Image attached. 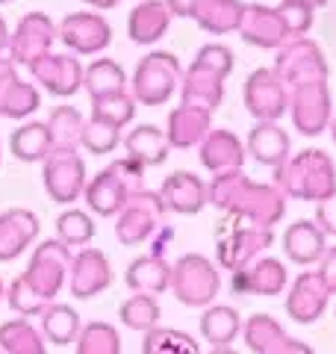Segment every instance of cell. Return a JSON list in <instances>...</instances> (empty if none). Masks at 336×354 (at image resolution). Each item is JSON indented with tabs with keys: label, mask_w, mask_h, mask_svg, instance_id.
<instances>
[{
	"label": "cell",
	"mask_w": 336,
	"mask_h": 354,
	"mask_svg": "<svg viewBox=\"0 0 336 354\" xmlns=\"http://www.w3.org/2000/svg\"><path fill=\"white\" fill-rule=\"evenodd\" d=\"M142 183V165L136 160H118L112 162L109 169H104L100 174H95L92 180L86 183V204L92 207V213L97 216H115L124 209V204L130 201V195L139 192Z\"/></svg>",
	"instance_id": "1"
},
{
	"label": "cell",
	"mask_w": 336,
	"mask_h": 354,
	"mask_svg": "<svg viewBox=\"0 0 336 354\" xmlns=\"http://www.w3.org/2000/svg\"><path fill=\"white\" fill-rule=\"evenodd\" d=\"M74 254L68 245H62L59 239H44L39 242L30 254V263L24 269V278L32 283L44 301L53 304V298L62 292V286L68 283V269H71Z\"/></svg>",
	"instance_id": "2"
},
{
	"label": "cell",
	"mask_w": 336,
	"mask_h": 354,
	"mask_svg": "<svg viewBox=\"0 0 336 354\" xmlns=\"http://www.w3.org/2000/svg\"><path fill=\"white\" fill-rule=\"evenodd\" d=\"M41 183L44 192L56 204H74L86 192V162L77 151H50L41 162Z\"/></svg>",
	"instance_id": "3"
},
{
	"label": "cell",
	"mask_w": 336,
	"mask_h": 354,
	"mask_svg": "<svg viewBox=\"0 0 336 354\" xmlns=\"http://www.w3.org/2000/svg\"><path fill=\"white\" fill-rule=\"evenodd\" d=\"M171 290L186 307H207L218 295V272L198 254H186L171 269Z\"/></svg>",
	"instance_id": "4"
},
{
	"label": "cell",
	"mask_w": 336,
	"mask_h": 354,
	"mask_svg": "<svg viewBox=\"0 0 336 354\" xmlns=\"http://www.w3.org/2000/svg\"><path fill=\"white\" fill-rule=\"evenodd\" d=\"M56 41V24L48 12L21 15L15 30L9 32V59L15 65H30L44 53H50Z\"/></svg>",
	"instance_id": "5"
},
{
	"label": "cell",
	"mask_w": 336,
	"mask_h": 354,
	"mask_svg": "<svg viewBox=\"0 0 336 354\" xmlns=\"http://www.w3.org/2000/svg\"><path fill=\"white\" fill-rule=\"evenodd\" d=\"M56 39H59L71 53L92 57L100 53L112 39V30L104 15L97 12H71L56 24Z\"/></svg>",
	"instance_id": "6"
},
{
	"label": "cell",
	"mask_w": 336,
	"mask_h": 354,
	"mask_svg": "<svg viewBox=\"0 0 336 354\" xmlns=\"http://www.w3.org/2000/svg\"><path fill=\"white\" fill-rule=\"evenodd\" d=\"M27 71L53 97H71L83 86V65L71 53H44L27 65Z\"/></svg>",
	"instance_id": "7"
},
{
	"label": "cell",
	"mask_w": 336,
	"mask_h": 354,
	"mask_svg": "<svg viewBox=\"0 0 336 354\" xmlns=\"http://www.w3.org/2000/svg\"><path fill=\"white\" fill-rule=\"evenodd\" d=\"M162 216V198L151 195V192H136L130 195V201L124 209L118 213V225H115V236L121 245H139L148 239Z\"/></svg>",
	"instance_id": "8"
},
{
	"label": "cell",
	"mask_w": 336,
	"mask_h": 354,
	"mask_svg": "<svg viewBox=\"0 0 336 354\" xmlns=\"http://www.w3.org/2000/svg\"><path fill=\"white\" fill-rule=\"evenodd\" d=\"M41 106V92L36 83L21 80L18 65L0 57V118L24 121Z\"/></svg>",
	"instance_id": "9"
},
{
	"label": "cell",
	"mask_w": 336,
	"mask_h": 354,
	"mask_svg": "<svg viewBox=\"0 0 336 354\" xmlns=\"http://www.w3.org/2000/svg\"><path fill=\"white\" fill-rule=\"evenodd\" d=\"M41 221L27 207H9L0 213V263H12L39 242Z\"/></svg>",
	"instance_id": "10"
},
{
	"label": "cell",
	"mask_w": 336,
	"mask_h": 354,
	"mask_svg": "<svg viewBox=\"0 0 336 354\" xmlns=\"http://www.w3.org/2000/svg\"><path fill=\"white\" fill-rule=\"evenodd\" d=\"M112 283V266L104 251L97 248H83L74 254L71 269H68V290L74 298L88 301L106 290Z\"/></svg>",
	"instance_id": "11"
},
{
	"label": "cell",
	"mask_w": 336,
	"mask_h": 354,
	"mask_svg": "<svg viewBox=\"0 0 336 354\" xmlns=\"http://www.w3.org/2000/svg\"><path fill=\"white\" fill-rule=\"evenodd\" d=\"M242 330H245V342H248L254 354H316L301 339H289L286 330L265 313H256Z\"/></svg>",
	"instance_id": "12"
},
{
	"label": "cell",
	"mask_w": 336,
	"mask_h": 354,
	"mask_svg": "<svg viewBox=\"0 0 336 354\" xmlns=\"http://www.w3.org/2000/svg\"><path fill=\"white\" fill-rule=\"evenodd\" d=\"M328 283H324L321 274H301L295 281L292 292L286 298V313L295 319L301 325H310L316 322V319L324 313V307H328Z\"/></svg>",
	"instance_id": "13"
},
{
	"label": "cell",
	"mask_w": 336,
	"mask_h": 354,
	"mask_svg": "<svg viewBox=\"0 0 336 354\" xmlns=\"http://www.w3.org/2000/svg\"><path fill=\"white\" fill-rule=\"evenodd\" d=\"M177 74V65L171 57L165 53H153V57L144 59L136 68V80H133V88H136V97L144 104H160L171 92V80Z\"/></svg>",
	"instance_id": "14"
},
{
	"label": "cell",
	"mask_w": 336,
	"mask_h": 354,
	"mask_svg": "<svg viewBox=\"0 0 336 354\" xmlns=\"http://www.w3.org/2000/svg\"><path fill=\"white\" fill-rule=\"evenodd\" d=\"M39 330L44 342H53V346H68V342H77L83 330V322H80V313L68 304H48L44 313L39 316Z\"/></svg>",
	"instance_id": "15"
},
{
	"label": "cell",
	"mask_w": 336,
	"mask_h": 354,
	"mask_svg": "<svg viewBox=\"0 0 336 354\" xmlns=\"http://www.w3.org/2000/svg\"><path fill=\"white\" fill-rule=\"evenodd\" d=\"M9 151L21 162H44L48 153L53 151L50 145V133L44 121H24L18 130H12L9 136Z\"/></svg>",
	"instance_id": "16"
},
{
	"label": "cell",
	"mask_w": 336,
	"mask_h": 354,
	"mask_svg": "<svg viewBox=\"0 0 336 354\" xmlns=\"http://www.w3.org/2000/svg\"><path fill=\"white\" fill-rule=\"evenodd\" d=\"M124 281L136 295H156V292H162L171 286V269L165 266L162 257L148 254V257H139L127 266Z\"/></svg>",
	"instance_id": "17"
},
{
	"label": "cell",
	"mask_w": 336,
	"mask_h": 354,
	"mask_svg": "<svg viewBox=\"0 0 336 354\" xmlns=\"http://www.w3.org/2000/svg\"><path fill=\"white\" fill-rule=\"evenodd\" d=\"M0 354H48V342L30 319H6L0 325Z\"/></svg>",
	"instance_id": "18"
},
{
	"label": "cell",
	"mask_w": 336,
	"mask_h": 354,
	"mask_svg": "<svg viewBox=\"0 0 336 354\" xmlns=\"http://www.w3.org/2000/svg\"><path fill=\"white\" fill-rule=\"evenodd\" d=\"M239 334H242V319L236 310L227 304L209 307L204 319H200V337H204L212 348H230Z\"/></svg>",
	"instance_id": "19"
},
{
	"label": "cell",
	"mask_w": 336,
	"mask_h": 354,
	"mask_svg": "<svg viewBox=\"0 0 336 354\" xmlns=\"http://www.w3.org/2000/svg\"><path fill=\"white\" fill-rule=\"evenodd\" d=\"M83 86L92 95V101L124 95V71L112 59H95L88 68H83Z\"/></svg>",
	"instance_id": "20"
},
{
	"label": "cell",
	"mask_w": 336,
	"mask_h": 354,
	"mask_svg": "<svg viewBox=\"0 0 336 354\" xmlns=\"http://www.w3.org/2000/svg\"><path fill=\"white\" fill-rule=\"evenodd\" d=\"M283 245H286L289 260L307 266V263H316L324 254V234L312 225V221H298V225H292L286 230Z\"/></svg>",
	"instance_id": "21"
},
{
	"label": "cell",
	"mask_w": 336,
	"mask_h": 354,
	"mask_svg": "<svg viewBox=\"0 0 336 354\" xmlns=\"http://www.w3.org/2000/svg\"><path fill=\"white\" fill-rule=\"evenodd\" d=\"M44 124H48L53 151H77L86 121L74 106H53Z\"/></svg>",
	"instance_id": "22"
},
{
	"label": "cell",
	"mask_w": 336,
	"mask_h": 354,
	"mask_svg": "<svg viewBox=\"0 0 336 354\" xmlns=\"http://www.w3.org/2000/svg\"><path fill=\"white\" fill-rule=\"evenodd\" d=\"M162 201L165 207L177 209V213H195V209L204 207V189H200V183L192 174L177 171L162 186Z\"/></svg>",
	"instance_id": "23"
},
{
	"label": "cell",
	"mask_w": 336,
	"mask_h": 354,
	"mask_svg": "<svg viewBox=\"0 0 336 354\" xmlns=\"http://www.w3.org/2000/svg\"><path fill=\"white\" fill-rule=\"evenodd\" d=\"M236 286L248 292H260V295H274L286 286V272L283 266H280L277 260H260L254 266V269H245V272H236Z\"/></svg>",
	"instance_id": "24"
},
{
	"label": "cell",
	"mask_w": 336,
	"mask_h": 354,
	"mask_svg": "<svg viewBox=\"0 0 336 354\" xmlns=\"http://www.w3.org/2000/svg\"><path fill=\"white\" fill-rule=\"evenodd\" d=\"M160 304H156L153 295H130L124 304L118 307V319L121 325L130 330H139V334H148L160 325Z\"/></svg>",
	"instance_id": "25"
},
{
	"label": "cell",
	"mask_w": 336,
	"mask_h": 354,
	"mask_svg": "<svg viewBox=\"0 0 336 354\" xmlns=\"http://www.w3.org/2000/svg\"><path fill=\"white\" fill-rule=\"evenodd\" d=\"M97 227L88 213H83V209H65V213H59V218H56V239L62 242V245L68 248H83L88 245V242L95 239Z\"/></svg>",
	"instance_id": "26"
},
{
	"label": "cell",
	"mask_w": 336,
	"mask_h": 354,
	"mask_svg": "<svg viewBox=\"0 0 336 354\" xmlns=\"http://www.w3.org/2000/svg\"><path fill=\"white\" fill-rule=\"evenodd\" d=\"M168 24V12L162 3H156V0H151V3H142L133 9L130 15V39L133 41H156L162 36V30Z\"/></svg>",
	"instance_id": "27"
},
{
	"label": "cell",
	"mask_w": 336,
	"mask_h": 354,
	"mask_svg": "<svg viewBox=\"0 0 336 354\" xmlns=\"http://www.w3.org/2000/svg\"><path fill=\"white\" fill-rule=\"evenodd\" d=\"M74 348L77 354H121V337L109 322H88L83 325Z\"/></svg>",
	"instance_id": "28"
},
{
	"label": "cell",
	"mask_w": 336,
	"mask_h": 354,
	"mask_svg": "<svg viewBox=\"0 0 336 354\" xmlns=\"http://www.w3.org/2000/svg\"><path fill=\"white\" fill-rule=\"evenodd\" d=\"M142 354H200V351H198V342L189 334H183V330L156 325L153 330L144 334Z\"/></svg>",
	"instance_id": "29"
},
{
	"label": "cell",
	"mask_w": 336,
	"mask_h": 354,
	"mask_svg": "<svg viewBox=\"0 0 336 354\" xmlns=\"http://www.w3.org/2000/svg\"><path fill=\"white\" fill-rule=\"evenodd\" d=\"M6 304L15 310V313L21 319H39L44 313V307H48V301L32 290V283L24 278V272L15 274L12 281H9L6 286Z\"/></svg>",
	"instance_id": "30"
},
{
	"label": "cell",
	"mask_w": 336,
	"mask_h": 354,
	"mask_svg": "<svg viewBox=\"0 0 336 354\" xmlns=\"http://www.w3.org/2000/svg\"><path fill=\"white\" fill-rule=\"evenodd\" d=\"M127 151H130V160H136L139 165H156L165 160V142L160 136L156 127H136L127 136Z\"/></svg>",
	"instance_id": "31"
},
{
	"label": "cell",
	"mask_w": 336,
	"mask_h": 354,
	"mask_svg": "<svg viewBox=\"0 0 336 354\" xmlns=\"http://www.w3.org/2000/svg\"><path fill=\"white\" fill-rule=\"evenodd\" d=\"M80 145L86 151H92V153H109L112 148L118 145V130L106 124V121H100V118H88L86 124H83V136H80Z\"/></svg>",
	"instance_id": "32"
},
{
	"label": "cell",
	"mask_w": 336,
	"mask_h": 354,
	"mask_svg": "<svg viewBox=\"0 0 336 354\" xmlns=\"http://www.w3.org/2000/svg\"><path fill=\"white\" fill-rule=\"evenodd\" d=\"M95 118L106 121L115 130H121L133 118V101L127 95H115V97H104V101H95Z\"/></svg>",
	"instance_id": "33"
},
{
	"label": "cell",
	"mask_w": 336,
	"mask_h": 354,
	"mask_svg": "<svg viewBox=\"0 0 336 354\" xmlns=\"http://www.w3.org/2000/svg\"><path fill=\"white\" fill-rule=\"evenodd\" d=\"M319 225L328 230V234H336V198L330 204H321L319 209Z\"/></svg>",
	"instance_id": "34"
},
{
	"label": "cell",
	"mask_w": 336,
	"mask_h": 354,
	"mask_svg": "<svg viewBox=\"0 0 336 354\" xmlns=\"http://www.w3.org/2000/svg\"><path fill=\"white\" fill-rule=\"evenodd\" d=\"M321 278H324V283H328V290H336V248L328 254V263H324Z\"/></svg>",
	"instance_id": "35"
},
{
	"label": "cell",
	"mask_w": 336,
	"mask_h": 354,
	"mask_svg": "<svg viewBox=\"0 0 336 354\" xmlns=\"http://www.w3.org/2000/svg\"><path fill=\"white\" fill-rule=\"evenodd\" d=\"M9 50V24H6V18L0 15V53Z\"/></svg>",
	"instance_id": "36"
},
{
	"label": "cell",
	"mask_w": 336,
	"mask_h": 354,
	"mask_svg": "<svg viewBox=\"0 0 336 354\" xmlns=\"http://www.w3.org/2000/svg\"><path fill=\"white\" fill-rule=\"evenodd\" d=\"M86 3H92L95 9H109V6H115L118 0H86Z\"/></svg>",
	"instance_id": "37"
},
{
	"label": "cell",
	"mask_w": 336,
	"mask_h": 354,
	"mask_svg": "<svg viewBox=\"0 0 336 354\" xmlns=\"http://www.w3.org/2000/svg\"><path fill=\"white\" fill-rule=\"evenodd\" d=\"M209 354H236V351H233V348H212Z\"/></svg>",
	"instance_id": "38"
},
{
	"label": "cell",
	"mask_w": 336,
	"mask_h": 354,
	"mask_svg": "<svg viewBox=\"0 0 336 354\" xmlns=\"http://www.w3.org/2000/svg\"><path fill=\"white\" fill-rule=\"evenodd\" d=\"M6 298V283H3V278H0V301Z\"/></svg>",
	"instance_id": "39"
},
{
	"label": "cell",
	"mask_w": 336,
	"mask_h": 354,
	"mask_svg": "<svg viewBox=\"0 0 336 354\" xmlns=\"http://www.w3.org/2000/svg\"><path fill=\"white\" fill-rule=\"evenodd\" d=\"M6 3H12V0H0V6H6Z\"/></svg>",
	"instance_id": "40"
},
{
	"label": "cell",
	"mask_w": 336,
	"mask_h": 354,
	"mask_svg": "<svg viewBox=\"0 0 336 354\" xmlns=\"http://www.w3.org/2000/svg\"><path fill=\"white\" fill-rule=\"evenodd\" d=\"M0 160H3V151H0Z\"/></svg>",
	"instance_id": "41"
}]
</instances>
